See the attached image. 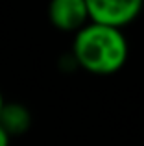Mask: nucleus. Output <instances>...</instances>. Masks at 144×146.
I'll list each match as a JSON object with an SVG mask.
<instances>
[{"instance_id":"1","label":"nucleus","mask_w":144,"mask_h":146,"mask_svg":"<svg viewBox=\"0 0 144 146\" xmlns=\"http://www.w3.org/2000/svg\"><path fill=\"white\" fill-rule=\"evenodd\" d=\"M74 57L92 74H113L127 59V41L120 30L100 24L83 26L74 39Z\"/></svg>"},{"instance_id":"2","label":"nucleus","mask_w":144,"mask_h":146,"mask_svg":"<svg viewBox=\"0 0 144 146\" xmlns=\"http://www.w3.org/2000/svg\"><path fill=\"white\" fill-rule=\"evenodd\" d=\"M85 4L92 24L115 30L129 24L142 9V2L139 0H89Z\"/></svg>"},{"instance_id":"3","label":"nucleus","mask_w":144,"mask_h":146,"mask_svg":"<svg viewBox=\"0 0 144 146\" xmlns=\"http://www.w3.org/2000/svg\"><path fill=\"white\" fill-rule=\"evenodd\" d=\"M52 24L59 30H78L89 19L85 0H55L48 7Z\"/></svg>"},{"instance_id":"4","label":"nucleus","mask_w":144,"mask_h":146,"mask_svg":"<svg viewBox=\"0 0 144 146\" xmlns=\"http://www.w3.org/2000/svg\"><path fill=\"white\" fill-rule=\"evenodd\" d=\"M30 111L20 104H4L0 111V128L7 135H22L30 128Z\"/></svg>"},{"instance_id":"5","label":"nucleus","mask_w":144,"mask_h":146,"mask_svg":"<svg viewBox=\"0 0 144 146\" xmlns=\"http://www.w3.org/2000/svg\"><path fill=\"white\" fill-rule=\"evenodd\" d=\"M0 146H9V135L0 128Z\"/></svg>"},{"instance_id":"6","label":"nucleus","mask_w":144,"mask_h":146,"mask_svg":"<svg viewBox=\"0 0 144 146\" xmlns=\"http://www.w3.org/2000/svg\"><path fill=\"white\" fill-rule=\"evenodd\" d=\"M2 107H4V98H2V94H0V111H2Z\"/></svg>"}]
</instances>
